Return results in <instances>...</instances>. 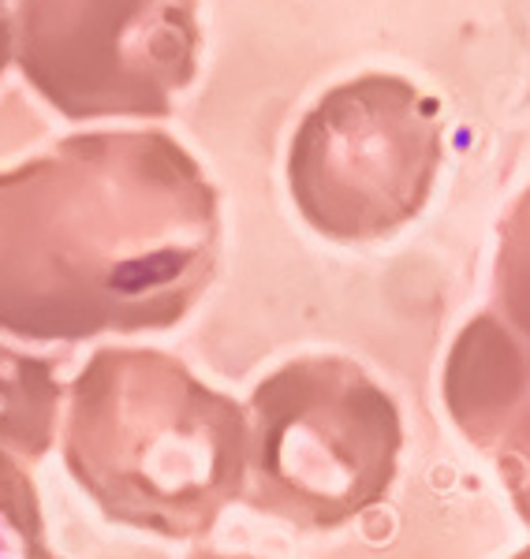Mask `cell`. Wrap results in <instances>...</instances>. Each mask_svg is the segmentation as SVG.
I'll return each instance as SVG.
<instances>
[{
	"instance_id": "obj_8",
	"label": "cell",
	"mask_w": 530,
	"mask_h": 559,
	"mask_svg": "<svg viewBox=\"0 0 530 559\" xmlns=\"http://www.w3.org/2000/svg\"><path fill=\"white\" fill-rule=\"evenodd\" d=\"M493 299L497 318L530 344V187L511 202L500 221V247L493 265Z\"/></svg>"
},
{
	"instance_id": "obj_4",
	"label": "cell",
	"mask_w": 530,
	"mask_h": 559,
	"mask_svg": "<svg viewBox=\"0 0 530 559\" xmlns=\"http://www.w3.org/2000/svg\"><path fill=\"white\" fill-rule=\"evenodd\" d=\"M441 160V105L403 75L370 71L332 86L303 116L287 150V187L318 236L352 247L415 221Z\"/></svg>"
},
{
	"instance_id": "obj_9",
	"label": "cell",
	"mask_w": 530,
	"mask_h": 559,
	"mask_svg": "<svg viewBox=\"0 0 530 559\" xmlns=\"http://www.w3.org/2000/svg\"><path fill=\"white\" fill-rule=\"evenodd\" d=\"M8 64H12V38H8V26L0 20V75H4Z\"/></svg>"
},
{
	"instance_id": "obj_1",
	"label": "cell",
	"mask_w": 530,
	"mask_h": 559,
	"mask_svg": "<svg viewBox=\"0 0 530 559\" xmlns=\"http://www.w3.org/2000/svg\"><path fill=\"white\" fill-rule=\"evenodd\" d=\"M221 205L165 131H86L0 173V332L134 336L184 321L217 276Z\"/></svg>"
},
{
	"instance_id": "obj_3",
	"label": "cell",
	"mask_w": 530,
	"mask_h": 559,
	"mask_svg": "<svg viewBox=\"0 0 530 559\" xmlns=\"http://www.w3.org/2000/svg\"><path fill=\"white\" fill-rule=\"evenodd\" d=\"M247 503L299 530H337L389 496L403 421L392 395L340 355L295 358L250 395Z\"/></svg>"
},
{
	"instance_id": "obj_11",
	"label": "cell",
	"mask_w": 530,
	"mask_h": 559,
	"mask_svg": "<svg viewBox=\"0 0 530 559\" xmlns=\"http://www.w3.org/2000/svg\"><path fill=\"white\" fill-rule=\"evenodd\" d=\"M511 559H530V548H523V552H516V556H511Z\"/></svg>"
},
{
	"instance_id": "obj_2",
	"label": "cell",
	"mask_w": 530,
	"mask_h": 559,
	"mask_svg": "<svg viewBox=\"0 0 530 559\" xmlns=\"http://www.w3.org/2000/svg\"><path fill=\"white\" fill-rule=\"evenodd\" d=\"M64 463L105 519L202 537L247 492L250 418L165 350L102 347L68 384Z\"/></svg>"
},
{
	"instance_id": "obj_10",
	"label": "cell",
	"mask_w": 530,
	"mask_h": 559,
	"mask_svg": "<svg viewBox=\"0 0 530 559\" xmlns=\"http://www.w3.org/2000/svg\"><path fill=\"white\" fill-rule=\"evenodd\" d=\"M195 559H250V556H213V552H205V556H195Z\"/></svg>"
},
{
	"instance_id": "obj_7",
	"label": "cell",
	"mask_w": 530,
	"mask_h": 559,
	"mask_svg": "<svg viewBox=\"0 0 530 559\" xmlns=\"http://www.w3.org/2000/svg\"><path fill=\"white\" fill-rule=\"evenodd\" d=\"M60 381L45 358L0 344V522L38 537L34 466L57 440Z\"/></svg>"
},
{
	"instance_id": "obj_5",
	"label": "cell",
	"mask_w": 530,
	"mask_h": 559,
	"mask_svg": "<svg viewBox=\"0 0 530 559\" xmlns=\"http://www.w3.org/2000/svg\"><path fill=\"white\" fill-rule=\"evenodd\" d=\"M12 60L68 120H161L199 75V0H0Z\"/></svg>"
},
{
	"instance_id": "obj_6",
	"label": "cell",
	"mask_w": 530,
	"mask_h": 559,
	"mask_svg": "<svg viewBox=\"0 0 530 559\" xmlns=\"http://www.w3.org/2000/svg\"><path fill=\"white\" fill-rule=\"evenodd\" d=\"M445 407L482 448L530 526V344L497 313H479L456 336L445 362Z\"/></svg>"
}]
</instances>
